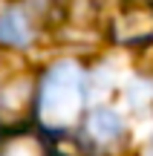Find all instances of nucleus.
<instances>
[{
	"instance_id": "1",
	"label": "nucleus",
	"mask_w": 153,
	"mask_h": 156,
	"mask_svg": "<svg viewBox=\"0 0 153 156\" xmlns=\"http://www.w3.org/2000/svg\"><path fill=\"white\" fill-rule=\"evenodd\" d=\"M90 101V75L87 67L75 58L40 67L38 95H35V127H40L49 139L61 142L75 133L78 122L87 113Z\"/></svg>"
},
{
	"instance_id": "6",
	"label": "nucleus",
	"mask_w": 153,
	"mask_h": 156,
	"mask_svg": "<svg viewBox=\"0 0 153 156\" xmlns=\"http://www.w3.org/2000/svg\"><path fill=\"white\" fill-rule=\"evenodd\" d=\"M55 145L58 142L49 139L35 124L3 130L0 133V156H58Z\"/></svg>"
},
{
	"instance_id": "5",
	"label": "nucleus",
	"mask_w": 153,
	"mask_h": 156,
	"mask_svg": "<svg viewBox=\"0 0 153 156\" xmlns=\"http://www.w3.org/2000/svg\"><path fill=\"white\" fill-rule=\"evenodd\" d=\"M107 38L116 46L153 44V0H121L107 23Z\"/></svg>"
},
{
	"instance_id": "2",
	"label": "nucleus",
	"mask_w": 153,
	"mask_h": 156,
	"mask_svg": "<svg viewBox=\"0 0 153 156\" xmlns=\"http://www.w3.org/2000/svg\"><path fill=\"white\" fill-rule=\"evenodd\" d=\"M40 67L23 52L0 49V133L35 124V95Z\"/></svg>"
},
{
	"instance_id": "3",
	"label": "nucleus",
	"mask_w": 153,
	"mask_h": 156,
	"mask_svg": "<svg viewBox=\"0 0 153 156\" xmlns=\"http://www.w3.org/2000/svg\"><path fill=\"white\" fill-rule=\"evenodd\" d=\"M49 26L52 20L32 0H9L0 6V49L26 55L43 38V32H49Z\"/></svg>"
},
{
	"instance_id": "8",
	"label": "nucleus",
	"mask_w": 153,
	"mask_h": 156,
	"mask_svg": "<svg viewBox=\"0 0 153 156\" xmlns=\"http://www.w3.org/2000/svg\"><path fill=\"white\" fill-rule=\"evenodd\" d=\"M58 156H64V153H58ZM72 156H81V153H72Z\"/></svg>"
},
{
	"instance_id": "7",
	"label": "nucleus",
	"mask_w": 153,
	"mask_h": 156,
	"mask_svg": "<svg viewBox=\"0 0 153 156\" xmlns=\"http://www.w3.org/2000/svg\"><path fill=\"white\" fill-rule=\"evenodd\" d=\"M142 156H153V133H150V139H148V145H144V151Z\"/></svg>"
},
{
	"instance_id": "4",
	"label": "nucleus",
	"mask_w": 153,
	"mask_h": 156,
	"mask_svg": "<svg viewBox=\"0 0 153 156\" xmlns=\"http://www.w3.org/2000/svg\"><path fill=\"white\" fill-rule=\"evenodd\" d=\"M127 124L113 107H90L78 122L72 139L81 156H110L124 142Z\"/></svg>"
}]
</instances>
